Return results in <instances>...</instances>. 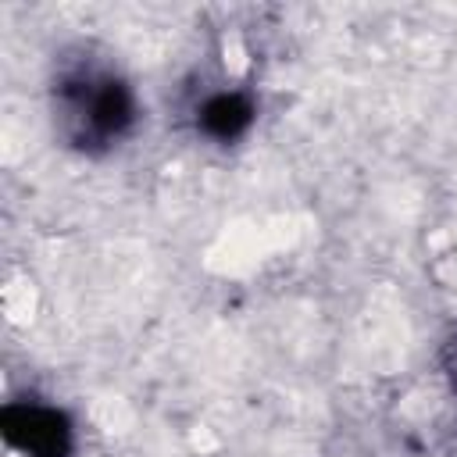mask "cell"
<instances>
[{"label": "cell", "mask_w": 457, "mask_h": 457, "mask_svg": "<svg viewBox=\"0 0 457 457\" xmlns=\"http://www.w3.org/2000/svg\"><path fill=\"white\" fill-rule=\"evenodd\" d=\"M46 100L54 136L82 157H107L136 136V86L96 46L79 43L54 61Z\"/></svg>", "instance_id": "obj_1"}, {"label": "cell", "mask_w": 457, "mask_h": 457, "mask_svg": "<svg viewBox=\"0 0 457 457\" xmlns=\"http://www.w3.org/2000/svg\"><path fill=\"white\" fill-rule=\"evenodd\" d=\"M0 436L18 457H75V421L39 396L7 400L0 407Z\"/></svg>", "instance_id": "obj_2"}, {"label": "cell", "mask_w": 457, "mask_h": 457, "mask_svg": "<svg viewBox=\"0 0 457 457\" xmlns=\"http://www.w3.org/2000/svg\"><path fill=\"white\" fill-rule=\"evenodd\" d=\"M253 121H257V100L250 89H239V86L207 89L193 107L196 132L218 146H232V143L246 139Z\"/></svg>", "instance_id": "obj_3"}]
</instances>
